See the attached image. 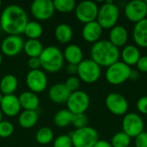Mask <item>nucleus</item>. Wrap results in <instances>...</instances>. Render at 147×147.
Listing matches in <instances>:
<instances>
[{
	"mask_svg": "<svg viewBox=\"0 0 147 147\" xmlns=\"http://www.w3.org/2000/svg\"><path fill=\"white\" fill-rule=\"evenodd\" d=\"M28 22L26 11L17 4H9L5 7L0 16V27L9 35H19L23 33Z\"/></svg>",
	"mask_w": 147,
	"mask_h": 147,
	"instance_id": "1",
	"label": "nucleus"
},
{
	"mask_svg": "<svg viewBox=\"0 0 147 147\" xmlns=\"http://www.w3.org/2000/svg\"><path fill=\"white\" fill-rule=\"evenodd\" d=\"M90 59L101 67H109L119 61L121 52L109 40H100L90 49Z\"/></svg>",
	"mask_w": 147,
	"mask_h": 147,
	"instance_id": "2",
	"label": "nucleus"
},
{
	"mask_svg": "<svg viewBox=\"0 0 147 147\" xmlns=\"http://www.w3.org/2000/svg\"><path fill=\"white\" fill-rule=\"evenodd\" d=\"M39 58L40 60L41 68L50 73L59 71L65 62L62 51L55 46L44 47Z\"/></svg>",
	"mask_w": 147,
	"mask_h": 147,
	"instance_id": "3",
	"label": "nucleus"
},
{
	"mask_svg": "<svg viewBox=\"0 0 147 147\" xmlns=\"http://www.w3.org/2000/svg\"><path fill=\"white\" fill-rule=\"evenodd\" d=\"M120 17L119 7L113 1H106L101 7L96 18V22L102 29H111L115 25Z\"/></svg>",
	"mask_w": 147,
	"mask_h": 147,
	"instance_id": "4",
	"label": "nucleus"
},
{
	"mask_svg": "<svg viewBox=\"0 0 147 147\" xmlns=\"http://www.w3.org/2000/svg\"><path fill=\"white\" fill-rule=\"evenodd\" d=\"M73 147H94L99 140L97 131L91 127L76 129L71 134Z\"/></svg>",
	"mask_w": 147,
	"mask_h": 147,
	"instance_id": "5",
	"label": "nucleus"
},
{
	"mask_svg": "<svg viewBox=\"0 0 147 147\" xmlns=\"http://www.w3.org/2000/svg\"><path fill=\"white\" fill-rule=\"evenodd\" d=\"M131 71L132 69L130 66L119 60L112 65L107 67L105 78L110 84L120 85L129 79Z\"/></svg>",
	"mask_w": 147,
	"mask_h": 147,
	"instance_id": "6",
	"label": "nucleus"
},
{
	"mask_svg": "<svg viewBox=\"0 0 147 147\" xmlns=\"http://www.w3.org/2000/svg\"><path fill=\"white\" fill-rule=\"evenodd\" d=\"M102 70L91 59H83L81 63L78 65V73L79 79L86 84H94L101 77Z\"/></svg>",
	"mask_w": 147,
	"mask_h": 147,
	"instance_id": "7",
	"label": "nucleus"
},
{
	"mask_svg": "<svg viewBox=\"0 0 147 147\" xmlns=\"http://www.w3.org/2000/svg\"><path fill=\"white\" fill-rule=\"evenodd\" d=\"M99 7L96 3L90 0L82 1L76 5L75 16L77 19L84 24L96 21Z\"/></svg>",
	"mask_w": 147,
	"mask_h": 147,
	"instance_id": "8",
	"label": "nucleus"
},
{
	"mask_svg": "<svg viewBox=\"0 0 147 147\" xmlns=\"http://www.w3.org/2000/svg\"><path fill=\"white\" fill-rule=\"evenodd\" d=\"M90 99L89 95L83 90H77L71 92L67 102V109L73 115L76 114H85L90 107Z\"/></svg>",
	"mask_w": 147,
	"mask_h": 147,
	"instance_id": "9",
	"label": "nucleus"
},
{
	"mask_svg": "<svg viewBox=\"0 0 147 147\" xmlns=\"http://www.w3.org/2000/svg\"><path fill=\"white\" fill-rule=\"evenodd\" d=\"M145 123L142 117L137 113H127L122 120V132L131 139L136 138L144 132Z\"/></svg>",
	"mask_w": 147,
	"mask_h": 147,
	"instance_id": "10",
	"label": "nucleus"
},
{
	"mask_svg": "<svg viewBox=\"0 0 147 147\" xmlns=\"http://www.w3.org/2000/svg\"><path fill=\"white\" fill-rule=\"evenodd\" d=\"M108 110L115 115H125L127 113L129 104L124 96L120 93H109L105 99Z\"/></svg>",
	"mask_w": 147,
	"mask_h": 147,
	"instance_id": "11",
	"label": "nucleus"
},
{
	"mask_svg": "<svg viewBox=\"0 0 147 147\" xmlns=\"http://www.w3.org/2000/svg\"><path fill=\"white\" fill-rule=\"evenodd\" d=\"M124 15L130 22L137 23L147 16V3L146 1L134 0L127 3L124 8Z\"/></svg>",
	"mask_w": 147,
	"mask_h": 147,
	"instance_id": "12",
	"label": "nucleus"
},
{
	"mask_svg": "<svg viewBox=\"0 0 147 147\" xmlns=\"http://www.w3.org/2000/svg\"><path fill=\"white\" fill-rule=\"evenodd\" d=\"M47 77L40 69L30 70L26 76V84L28 88L35 94L43 92L47 87Z\"/></svg>",
	"mask_w": 147,
	"mask_h": 147,
	"instance_id": "13",
	"label": "nucleus"
},
{
	"mask_svg": "<svg viewBox=\"0 0 147 147\" xmlns=\"http://www.w3.org/2000/svg\"><path fill=\"white\" fill-rule=\"evenodd\" d=\"M54 11L53 0H34L30 6L32 16L39 21L50 19L53 16Z\"/></svg>",
	"mask_w": 147,
	"mask_h": 147,
	"instance_id": "14",
	"label": "nucleus"
},
{
	"mask_svg": "<svg viewBox=\"0 0 147 147\" xmlns=\"http://www.w3.org/2000/svg\"><path fill=\"white\" fill-rule=\"evenodd\" d=\"M24 40L20 35H7L1 43V52L8 57H15L23 50Z\"/></svg>",
	"mask_w": 147,
	"mask_h": 147,
	"instance_id": "15",
	"label": "nucleus"
},
{
	"mask_svg": "<svg viewBox=\"0 0 147 147\" xmlns=\"http://www.w3.org/2000/svg\"><path fill=\"white\" fill-rule=\"evenodd\" d=\"M21 104L19 102V98L15 94L3 96L2 102L0 104V109L3 114L9 116L14 117L19 115L21 113Z\"/></svg>",
	"mask_w": 147,
	"mask_h": 147,
	"instance_id": "16",
	"label": "nucleus"
},
{
	"mask_svg": "<svg viewBox=\"0 0 147 147\" xmlns=\"http://www.w3.org/2000/svg\"><path fill=\"white\" fill-rule=\"evenodd\" d=\"M71 93V92L66 88L65 84L58 83L50 87L48 90V96L53 102L62 104L66 103Z\"/></svg>",
	"mask_w": 147,
	"mask_h": 147,
	"instance_id": "17",
	"label": "nucleus"
},
{
	"mask_svg": "<svg viewBox=\"0 0 147 147\" xmlns=\"http://www.w3.org/2000/svg\"><path fill=\"white\" fill-rule=\"evenodd\" d=\"M102 28L96 22H91L84 25L82 29V36L84 40L89 43H96L100 40L102 34Z\"/></svg>",
	"mask_w": 147,
	"mask_h": 147,
	"instance_id": "18",
	"label": "nucleus"
},
{
	"mask_svg": "<svg viewBox=\"0 0 147 147\" xmlns=\"http://www.w3.org/2000/svg\"><path fill=\"white\" fill-rule=\"evenodd\" d=\"M109 40L116 47H124L128 40L127 29L122 25H115L109 31Z\"/></svg>",
	"mask_w": 147,
	"mask_h": 147,
	"instance_id": "19",
	"label": "nucleus"
},
{
	"mask_svg": "<svg viewBox=\"0 0 147 147\" xmlns=\"http://www.w3.org/2000/svg\"><path fill=\"white\" fill-rule=\"evenodd\" d=\"M140 57V51L135 45H126L121 52V61L130 67L132 65H136Z\"/></svg>",
	"mask_w": 147,
	"mask_h": 147,
	"instance_id": "20",
	"label": "nucleus"
},
{
	"mask_svg": "<svg viewBox=\"0 0 147 147\" xmlns=\"http://www.w3.org/2000/svg\"><path fill=\"white\" fill-rule=\"evenodd\" d=\"M133 37L138 47L147 48V17L134 24Z\"/></svg>",
	"mask_w": 147,
	"mask_h": 147,
	"instance_id": "21",
	"label": "nucleus"
},
{
	"mask_svg": "<svg viewBox=\"0 0 147 147\" xmlns=\"http://www.w3.org/2000/svg\"><path fill=\"white\" fill-rule=\"evenodd\" d=\"M64 59L68 62V64L78 65L84 59V53L81 47L76 44L68 45L63 52Z\"/></svg>",
	"mask_w": 147,
	"mask_h": 147,
	"instance_id": "22",
	"label": "nucleus"
},
{
	"mask_svg": "<svg viewBox=\"0 0 147 147\" xmlns=\"http://www.w3.org/2000/svg\"><path fill=\"white\" fill-rule=\"evenodd\" d=\"M19 102L21 104V108L24 110H34L39 108L40 99L37 94L28 90L22 92L19 96Z\"/></svg>",
	"mask_w": 147,
	"mask_h": 147,
	"instance_id": "23",
	"label": "nucleus"
},
{
	"mask_svg": "<svg viewBox=\"0 0 147 147\" xmlns=\"http://www.w3.org/2000/svg\"><path fill=\"white\" fill-rule=\"evenodd\" d=\"M18 87V80L13 74H6L0 80V92L3 96L13 95Z\"/></svg>",
	"mask_w": 147,
	"mask_h": 147,
	"instance_id": "24",
	"label": "nucleus"
},
{
	"mask_svg": "<svg viewBox=\"0 0 147 147\" xmlns=\"http://www.w3.org/2000/svg\"><path fill=\"white\" fill-rule=\"evenodd\" d=\"M39 115L34 110H23L18 115V124L23 128H31L38 121Z\"/></svg>",
	"mask_w": 147,
	"mask_h": 147,
	"instance_id": "25",
	"label": "nucleus"
},
{
	"mask_svg": "<svg viewBox=\"0 0 147 147\" xmlns=\"http://www.w3.org/2000/svg\"><path fill=\"white\" fill-rule=\"evenodd\" d=\"M54 35L56 40L61 44H67L71 41L73 35L72 28L66 23L59 24L54 30Z\"/></svg>",
	"mask_w": 147,
	"mask_h": 147,
	"instance_id": "26",
	"label": "nucleus"
},
{
	"mask_svg": "<svg viewBox=\"0 0 147 147\" xmlns=\"http://www.w3.org/2000/svg\"><path fill=\"white\" fill-rule=\"evenodd\" d=\"M44 47L39 40H28L24 41L23 51L29 58L40 57Z\"/></svg>",
	"mask_w": 147,
	"mask_h": 147,
	"instance_id": "27",
	"label": "nucleus"
},
{
	"mask_svg": "<svg viewBox=\"0 0 147 147\" xmlns=\"http://www.w3.org/2000/svg\"><path fill=\"white\" fill-rule=\"evenodd\" d=\"M43 28L39 22L36 21H28L27 23L23 34L28 38V40H39L42 35Z\"/></svg>",
	"mask_w": 147,
	"mask_h": 147,
	"instance_id": "28",
	"label": "nucleus"
},
{
	"mask_svg": "<svg viewBox=\"0 0 147 147\" xmlns=\"http://www.w3.org/2000/svg\"><path fill=\"white\" fill-rule=\"evenodd\" d=\"M73 114L67 109L59 110L53 116V122L59 127H66L71 124Z\"/></svg>",
	"mask_w": 147,
	"mask_h": 147,
	"instance_id": "29",
	"label": "nucleus"
},
{
	"mask_svg": "<svg viewBox=\"0 0 147 147\" xmlns=\"http://www.w3.org/2000/svg\"><path fill=\"white\" fill-rule=\"evenodd\" d=\"M54 139L53 131L47 127H43L38 129L35 134V140L40 145H47Z\"/></svg>",
	"mask_w": 147,
	"mask_h": 147,
	"instance_id": "30",
	"label": "nucleus"
},
{
	"mask_svg": "<svg viewBox=\"0 0 147 147\" xmlns=\"http://www.w3.org/2000/svg\"><path fill=\"white\" fill-rule=\"evenodd\" d=\"M76 5L74 0H53L55 10L61 13H70L75 10Z\"/></svg>",
	"mask_w": 147,
	"mask_h": 147,
	"instance_id": "31",
	"label": "nucleus"
},
{
	"mask_svg": "<svg viewBox=\"0 0 147 147\" xmlns=\"http://www.w3.org/2000/svg\"><path fill=\"white\" fill-rule=\"evenodd\" d=\"M112 147H130L131 138L124 132H118L111 139Z\"/></svg>",
	"mask_w": 147,
	"mask_h": 147,
	"instance_id": "32",
	"label": "nucleus"
},
{
	"mask_svg": "<svg viewBox=\"0 0 147 147\" xmlns=\"http://www.w3.org/2000/svg\"><path fill=\"white\" fill-rule=\"evenodd\" d=\"M15 131L14 125L9 121H2L0 122V138L6 139L10 137Z\"/></svg>",
	"mask_w": 147,
	"mask_h": 147,
	"instance_id": "33",
	"label": "nucleus"
},
{
	"mask_svg": "<svg viewBox=\"0 0 147 147\" xmlns=\"http://www.w3.org/2000/svg\"><path fill=\"white\" fill-rule=\"evenodd\" d=\"M53 147H73L71 138L68 134H61L53 140Z\"/></svg>",
	"mask_w": 147,
	"mask_h": 147,
	"instance_id": "34",
	"label": "nucleus"
},
{
	"mask_svg": "<svg viewBox=\"0 0 147 147\" xmlns=\"http://www.w3.org/2000/svg\"><path fill=\"white\" fill-rule=\"evenodd\" d=\"M71 124L76 127V129L85 127H87V124H88V117L85 114L73 115Z\"/></svg>",
	"mask_w": 147,
	"mask_h": 147,
	"instance_id": "35",
	"label": "nucleus"
},
{
	"mask_svg": "<svg viewBox=\"0 0 147 147\" xmlns=\"http://www.w3.org/2000/svg\"><path fill=\"white\" fill-rule=\"evenodd\" d=\"M66 86V88L71 91V92H75L78 90L80 84H81V80L79 79L78 77L76 76H71L69 77L66 81L64 83Z\"/></svg>",
	"mask_w": 147,
	"mask_h": 147,
	"instance_id": "36",
	"label": "nucleus"
},
{
	"mask_svg": "<svg viewBox=\"0 0 147 147\" xmlns=\"http://www.w3.org/2000/svg\"><path fill=\"white\" fill-rule=\"evenodd\" d=\"M136 107L140 114L147 115V96H144L138 100Z\"/></svg>",
	"mask_w": 147,
	"mask_h": 147,
	"instance_id": "37",
	"label": "nucleus"
},
{
	"mask_svg": "<svg viewBox=\"0 0 147 147\" xmlns=\"http://www.w3.org/2000/svg\"><path fill=\"white\" fill-rule=\"evenodd\" d=\"M147 147V132H143L135 138V146Z\"/></svg>",
	"mask_w": 147,
	"mask_h": 147,
	"instance_id": "38",
	"label": "nucleus"
},
{
	"mask_svg": "<svg viewBox=\"0 0 147 147\" xmlns=\"http://www.w3.org/2000/svg\"><path fill=\"white\" fill-rule=\"evenodd\" d=\"M136 66L140 72L147 73V55L140 57L138 63L136 64Z\"/></svg>",
	"mask_w": 147,
	"mask_h": 147,
	"instance_id": "39",
	"label": "nucleus"
},
{
	"mask_svg": "<svg viewBox=\"0 0 147 147\" xmlns=\"http://www.w3.org/2000/svg\"><path fill=\"white\" fill-rule=\"evenodd\" d=\"M28 65L30 68V70H39L41 68L40 60L39 57L35 58H29L28 61Z\"/></svg>",
	"mask_w": 147,
	"mask_h": 147,
	"instance_id": "40",
	"label": "nucleus"
},
{
	"mask_svg": "<svg viewBox=\"0 0 147 147\" xmlns=\"http://www.w3.org/2000/svg\"><path fill=\"white\" fill-rule=\"evenodd\" d=\"M66 71H67V73L71 74V76H74L75 74L78 73V65H72V64H68V65L66 66Z\"/></svg>",
	"mask_w": 147,
	"mask_h": 147,
	"instance_id": "41",
	"label": "nucleus"
},
{
	"mask_svg": "<svg viewBox=\"0 0 147 147\" xmlns=\"http://www.w3.org/2000/svg\"><path fill=\"white\" fill-rule=\"evenodd\" d=\"M94 147H112V146H111L110 142H108V141L103 140H99L96 143Z\"/></svg>",
	"mask_w": 147,
	"mask_h": 147,
	"instance_id": "42",
	"label": "nucleus"
},
{
	"mask_svg": "<svg viewBox=\"0 0 147 147\" xmlns=\"http://www.w3.org/2000/svg\"><path fill=\"white\" fill-rule=\"evenodd\" d=\"M140 78V71L138 70H132L130 73L129 79L131 80H137Z\"/></svg>",
	"mask_w": 147,
	"mask_h": 147,
	"instance_id": "43",
	"label": "nucleus"
},
{
	"mask_svg": "<svg viewBox=\"0 0 147 147\" xmlns=\"http://www.w3.org/2000/svg\"><path fill=\"white\" fill-rule=\"evenodd\" d=\"M3 114L2 110L0 109V122H1L2 121H3Z\"/></svg>",
	"mask_w": 147,
	"mask_h": 147,
	"instance_id": "44",
	"label": "nucleus"
},
{
	"mask_svg": "<svg viewBox=\"0 0 147 147\" xmlns=\"http://www.w3.org/2000/svg\"><path fill=\"white\" fill-rule=\"evenodd\" d=\"M3 95L0 92V104H1V102H2V100H3Z\"/></svg>",
	"mask_w": 147,
	"mask_h": 147,
	"instance_id": "45",
	"label": "nucleus"
},
{
	"mask_svg": "<svg viewBox=\"0 0 147 147\" xmlns=\"http://www.w3.org/2000/svg\"><path fill=\"white\" fill-rule=\"evenodd\" d=\"M2 61H3V56H2V53H0V65L2 64Z\"/></svg>",
	"mask_w": 147,
	"mask_h": 147,
	"instance_id": "46",
	"label": "nucleus"
},
{
	"mask_svg": "<svg viewBox=\"0 0 147 147\" xmlns=\"http://www.w3.org/2000/svg\"><path fill=\"white\" fill-rule=\"evenodd\" d=\"M1 5H2V2L0 1V7H1Z\"/></svg>",
	"mask_w": 147,
	"mask_h": 147,
	"instance_id": "47",
	"label": "nucleus"
},
{
	"mask_svg": "<svg viewBox=\"0 0 147 147\" xmlns=\"http://www.w3.org/2000/svg\"><path fill=\"white\" fill-rule=\"evenodd\" d=\"M130 147H131V146H130Z\"/></svg>",
	"mask_w": 147,
	"mask_h": 147,
	"instance_id": "48",
	"label": "nucleus"
}]
</instances>
